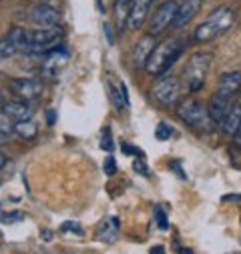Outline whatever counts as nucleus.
Returning a JSON list of instances; mask_svg holds the SVG:
<instances>
[{"label": "nucleus", "mask_w": 241, "mask_h": 254, "mask_svg": "<svg viewBox=\"0 0 241 254\" xmlns=\"http://www.w3.org/2000/svg\"><path fill=\"white\" fill-rule=\"evenodd\" d=\"M30 20L36 22L38 26H56L60 20V12L48 4V2H40L36 6H32L30 10Z\"/></svg>", "instance_id": "11"}, {"label": "nucleus", "mask_w": 241, "mask_h": 254, "mask_svg": "<svg viewBox=\"0 0 241 254\" xmlns=\"http://www.w3.org/2000/svg\"><path fill=\"white\" fill-rule=\"evenodd\" d=\"M0 240H2V230H0Z\"/></svg>", "instance_id": "39"}, {"label": "nucleus", "mask_w": 241, "mask_h": 254, "mask_svg": "<svg viewBox=\"0 0 241 254\" xmlns=\"http://www.w3.org/2000/svg\"><path fill=\"white\" fill-rule=\"evenodd\" d=\"M46 118H48V124H54V110H48Z\"/></svg>", "instance_id": "36"}, {"label": "nucleus", "mask_w": 241, "mask_h": 254, "mask_svg": "<svg viewBox=\"0 0 241 254\" xmlns=\"http://www.w3.org/2000/svg\"><path fill=\"white\" fill-rule=\"evenodd\" d=\"M69 60V52L65 50V46H56L54 50L48 52V56L44 58V64H42V76L46 78H56V74L65 68Z\"/></svg>", "instance_id": "8"}, {"label": "nucleus", "mask_w": 241, "mask_h": 254, "mask_svg": "<svg viewBox=\"0 0 241 254\" xmlns=\"http://www.w3.org/2000/svg\"><path fill=\"white\" fill-rule=\"evenodd\" d=\"M103 168H105V174H107V176H115V172H117V162H115V158L109 156V158L105 160Z\"/></svg>", "instance_id": "28"}, {"label": "nucleus", "mask_w": 241, "mask_h": 254, "mask_svg": "<svg viewBox=\"0 0 241 254\" xmlns=\"http://www.w3.org/2000/svg\"><path fill=\"white\" fill-rule=\"evenodd\" d=\"M30 54H44L54 50L63 40V30L58 26H40L38 30H28Z\"/></svg>", "instance_id": "5"}, {"label": "nucleus", "mask_w": 241, "mask_h": 254, "mask_svg": "<svg viewBox=\"0 0 241 254\" xmlns=\"http://www.w3.org/2000/svg\"><path fill=\"white\" fill-rule=\"evenodd\" d=\"M233 20H235V12L233 8L229 6H219L215 8L205 22H201L197 28H195V34L193 38L199 40V42H209L217 36H221L223 32H227L231 26H233Z\"/></svg>", "instance_id": "2"}, {"label": "nucleus", "mask_w": 241, "mask_h": 254, "mask_svg": "<svg viewBox=\"0 0 241 254\" xmlns=\"http://www.w3.org/2000/svg\"><path fill=\"white\" fill-rule=\"evenodd\" d=\"M181 52H183V42L177 40V38H167L163 40L161 44H155L153 52L149 54L147 62H145V68L149 74H163L165 70H169L177 58L181 56Z\"/></svg>", "instance_id": "1"}, {"label": "nucleus", "mask_w": 241, "mask_h": 254, "mask_svg": "<svg viewBox=\"0 0 241 254\" xmlns=\"http://www.w3.org/2000/svg\"><path fill=\"white\" fill-rule=\"evenodd\" d=\"M119 236V218L117 216H111L109 220H103L97 228V240L99 242H107V244H113Z\"/></svg>", "instance_id": "17"}, {"label": "nucleus", "mask_w": 241, "mask_h": 254, "mask_svg": "<svg viewBox=\"0 0 241 254\" xmlns=\"http://www.w3.org/2000/svg\"><path fill=\"white\" fill-rule=\"evenodd\" d=\"M175 10H177V2L175 0H165V2H161L153 14L147 16L149 24H147V30L151 36H159L163 34L171 24H173V18H175Z\"/></svg>", "instance_id": "6"}, {"label": "nucleus", "mask_w": 241, "mask_h": 254, "mask_svg": "<svg viewBox=\"0 0 241 254\" xmlns=\"http://www.w3.org/2000/svg\"><path fill=\"white\" fill-rule=\"evenodd\" d=\"M155 220H157V224H159L161 230H167V228H169V220H167L165 210H163L161 206H155Z\"/></svg>", "instance_id": "25"}, {"label": "nucleus", "mask_w": 241, "mask_h": 254, "mask_svg": "<svg viewBox=\"0 0 241 254\" xmlns=\"http://www.w3.org/2000/svg\"><path fill=\"white\" fill-rule=\"evenodd\" d=\"M155 136L159 140H169L173 136V126L169 122H159L157 128H155Z\"/></svg>", "instance_id": "23"}, {"label": "nucleus", "mask_w": 241, "mask_h": 254, "mask_svg": "<svg viewBox=\"0 0 241 254\" xmlns=\"http://www.w3.org/2000/svg\"><path fill=\"white\" fill-rule=\"evenodd\" d=\"M123 152H127V154H141L137 148H133V146H129V144H123Z\"/></svg>", "instance_id": "32"}, {"label": "nucleus", "mask_w": 241, "mask_h": 254, "mask_svg": "<svg viewBox=\"0 0 241 254\" xmlns=\"http://www.w3.org/2000/svg\"><path fill=\"white\" fill-rule=\"evenodd\" d=\"M177 116L199 132H211L215 128V122L211 120L205 104L195 100V98H185L177 106Z\"/></svg>", "instance_id": "3"}, {"label": "nucleus", "mask_w": 241, "mask_h": 254, "mask_svg": "<svg viewBox=\"0 0 241 254\" xmlns=\"http://www.w3.org/2000/svg\"><path fill=\"white\" fill-rule=\"evenodd\" d=\"M231 100H233V98H229V96H225V94H219V92H215V94L211 96V102H209L207 112H209V116H211V120H213L215 124L223 118V114H225L227 106L231 104Z\"/></svg>", "instance_id": "19"}, {"label": "nucleus", "mask_w": 241, "mask_h": 254, "mask_svg": "<svg viewBox=\"0 0 241 254\" xmlns=\"http://www.w3.org/2000/svg\"><path fill=\"white\" fill-rule=\"evenodd\" d=\"M0 220H2V222H8V224H14V222L24 220V214H22V212H8V214H2V216H0Z\"/></svg>", "instance_id": "27"}, {"label": "nucleus", "mask_w": 241, "mask_h": 254, "mask_svg": "<svg viewBox=\"0 0 241 254\" xmlns=\"http://www.w3.org/2000/svg\"><path fill=\"white\" fill-rule=\"evenodd\" d=\"M129 8H131V2H127V0H117L115 2V24H117L119 32L127 28Z\"/></svg>", "instance_id": "22"}, {"label": "nucleus", "mask_w": 241, "mask_h": 254, "mask_svg": "<svg viewBox=\"0 0 241 254\" xmlns=\"http://www.w3.org/2000/svg\"><path fill=\"white\" fill-rule=\"evenodd\" d=\"M12 132H14L16 136H20L22 140H32V138H36V134H38V126H36V122H32V120H20V122H14Z\"/></svg>", "instance_id": "21"}, {"label": "nucleus", "mask_w": 241, "mask_h": 254, "mask_svg": "<svg viewBox=\"0 0 241 254\" xmlns=\"http://www.w3.org/2000/svg\"><path fill=\"white\" fill-rule=\"evenodd\" d=\"M233 136H235V144L241 148V124H239V128H237V132H235Z\"/></svg>", "instance_id": "33"}, {"label": "nucleus", "mask_w": 241, "mask_h": 254, "mask_svg": "<svg viewBox=\"0 0 241 254\" xmlns=\"http://www.w3.org/2000/svg\"><path fill=\"white\" fill-rule=\"evenodd\" d=\"M6 38L12 42V46L20 52H30V38H28V30L20 28V26H12L6 34Z\"/></svg>", "instance_id": "20"}, {"label": "nucleus", "mask_w": 241, "mask_h": 254, "mask_svg": "<svg viewBox=\"0 0 241 254\" xmlns=\"http://www.w3.org/2000/svg\"><path fill=\"white\" fill-rule=\"evenodd\" d=\"M107 86H109V94H111V100L115 104L117 110H125L129 108V96H127V86L123 82L115 84L113 78L107 80Z\"/></svg>", "instance_id": "18"}, {"label": "nucleus", "mask_w": 241, "mask_h": 254, "mask_svg": "<svg viewBox=\"0 0 241 254\" xmlns=\"http://www.w3.org/2000/svg\"><path fill=\"white\" fill-rule=\"evenodd\" d=\"M6 162H8L6 154H2V152H0V168H4V166H6Z\"/></svg>", "instance_id": "35"}, {"label": "nucleus", "mask_w": 241, "mask_h": 254, "mask_svg": "<svg viewBox=\"0 0 241 254\" xmlns=\"http://www.w3.org/2000/svg\"><path fill=\"white\" fill-rule=\"evenodd\" d=\"M169 168H171V170H175V172L179 174V178H183V180L187 178V174H185V170H183V168H181V164H179V160H173V162L169 164Z\"/></svg>", "instance_id": "30"}, {"label": "nucleus", "mask_w": 241, "mask_h": 254, "mask_svg": "<svg viewBox=\"0 0 241 254\" xmlns=\"http://www.w3.org/2000/svg\"><path fill=\"white\" fill-rule=\"evenodd\" d=\"M18 50L12 46V42L4 36V38H0V58H12Z\"/></svg>", "instance_id": "24"}, {"label": "nucleus", "mask_w": 241, "mask_h": 254, "mask_svg": "<svg viewBox=\"0 0 241 254\" xmlns=\"http://www.w3.org/2000/svg\"><path fill=\"white\" fill-rule=\"evenodd\" d=\"M60 228H63V232H75V234L83 236V228L79 226V222H65Z\"/></svg>", "instance_id": "29"}, {"label": "nucleus", "mask_w": 241, "mask_h": 254, "mask_svg": "<svg viewBox=\"0 0 241 254\" xmlns=\"http://www.w3.org/2000/svg\"><path fill=\"white\" fill-rule=\"evenodd\" d=\"M2 114L14 122H20V120H30L32 118V110L30 106L26 104V100H8L4 102L2 106Z\"/></svg>", "instance_id": "15"}, {"label": "nucleus", "mask_w": 241, "mask_h": 254, "mask_svg": "<svg viewBox=\"0 0 241 254\" xmlns=\"http://www.w3.org/2000/svg\"><path fill=\"white\" fill-rule=\"evenodd\" d=\"M219 124H221V130L225 134L233 136L237 132V128H239V124H241V102L231 100V104L227 106V110H225L223 118L219 120Z\"/></svg>", "instance_id": "14"}, {"label": "nucleus", "mask_w": 241, "mask_h": 254, "mask_svg": "<svg viewBox=\"0 0 241 254\" xmlns=\"http://www.w3.org/2000/svg\"><path fill=\"white\" fill-rule=\"evenodd\" d=\"M211 64H213V54L209 52H195L189 56L185 70H183V78L191 92H197L203 88L205 78L211 70Z\"/></svg>", "instance_id": "4"}, {"label": "nucleus", "mask_w": 241, "mask_h": 254, "mask_svg": "<svg viewBox=\"0 0 241 254\" xmlns=\"http://www.w3.org/2000/svg\"><path fill=\"white\" fill-rule=\"evenodd\" d=\"M239 90H241V72H225V74H221L215 92L233 98Z\"/></svg>", "instance_id": "16"}, {"label": "nucleus", "mask_w": 241, "mask_h": 254, "mask_svg": "<svg viewBox=\"0 0 241 254\" xmlns=\"http://www.w3.org/2000/svg\"><path fill=\"white\" fill-rule=\"evenodd\" d=\"M181 94V82L175 76H161L151 90L153 100H157L161 106H175Z\"/></svg>", "instance_id": "7"}, {"label": "nucleus", "mask_w": 241, "mask_h": 254, "mask_svg": "<svg viewBox=\"0 0 241 254\" xmlns=\"http://www.w3.org/2000/svg\"><path fill=\"white\" fill-rule=\"evenodd\" d=\"M10 90L18 100H34L42 92V84L34 78H14L10 80Z\"/></svg>", "instance_id": "9"}, {"label": "nucleus", "mask_w": 241, "mask_h": 254, "mask_svg": "<svg viewBox=\"0 0 241 254\" xmlns=\"http://www.w3.org/2000/svg\"><path fill=\"white\" fill-rule=\"evenodd\" d=\"M133 168H135L139 174H143V176H149V168L145 166V162H143V160H135V162H133Z\"/></svg>", "instance_id": "31"}, {"label": "nucleus", "mask_w": 241, "mask_h": 254, "mask_svg": "<svg viewBox=\"0 0 241 254\" xmlns=\"http://www.w3.org/2000/svg\"><path fill=\"white\" fill-rule=\"evenodd\" d=\"M155 48V36L151 34H145L135 46H133V52H131V66L133 68H145V62L149 58V54L153 52Z\"/></svg>", "instance_id": "12"}, {"label": "nucleus", "mask_w": 241, "mask_h": 254, "mask_svg": "<svg viewBox=\"0 0 241 254\" xmlns=\"http://www.w3.org/2000/svg\"><path fill=\"white\" fill-rule=\"evenodd\" d=\"M101 148H103V150H107V152H111V150L115 148V144H113V134H111V130H109V128H105V132H103Z\"/></svg>", "instance_id": "26"}, {"label": "nucleus", "mask_w": 241, "mask_h": 254, "mask_svg": "<svg viewBox=\"0 0 241 254\" xmlns=\"http://www.w3.org/2000/svg\"><path fill=\"white\" fill-rule=\"evenodd\" d=\"M4 102H6V96L0 92V110H2V106H4Z\"/></svg>", "instance_id": "37"}, {"label": "nucleus", "mask_w": 241, "mask_h": 254, "mask_svg": "<svg viewBox=\"0 0 241 254\" xmlns=\"http://www.w3.org/2000/svg\"><path fill=\"white\" fill-rule=\"evenodd\" d=\"M149 6H151V0H133L131 2V8H129V18H127V28L137 32L147 16H149Z\"/></svg>", "instance_id": "13"}, {"label": "nucleus", "mask_w": 241, "mask_h": 254, "mask_svg": "<svg viewBox=\"0 0 241 254\" xmlns=\"http://www.w3.org/2000/svg\"><path fill=\"white\" fill-rule=\"evenodd\" d=\"M127 2H133V0H127Z\"/></svg>", "instance_id": "40"}, {"label": "nucleus", "mask_w": 241, "mask_h": 254, "mask_svg": "<svg viewBox=\"0 0 241 254\" xmlns=\"http://www.w3.org/2000/svg\"><path fill=\"white\" fill-rule=\"evenodd\" d=\"M199 10H201V0H183V2H179L177 4V10H175L173 26L175 28L187 26L193 20V16H197Z\"/></svg>", "instance_id": "10"}, {"label": "nucleus", "mask_w": 241, "mask_h": 254, "mask_svg": "<svg viewBox=\"0 0 241 254\" xmlns=\"http://www.w3.org/2000/svg\"><path fill=\"white\" fill-rule=\"evenodd\" d=\"M149 254H165V248L163 246H153Z\"/></svg>", "instance_id": "34"}, {"label": "nucleus", "mask_w": 241, "mask_h": 254, "mask_svg": "<svg viewBox=\"0 0 241 254\" xmlns=\"http://www.w3.org/2000/svg\"><path fill=\"white\" fill-rule=\"evenodd\" d=\"M179 254H193V250H189V248H179Z\"/></svg>", "instance_id": "38"}]
</instances>
